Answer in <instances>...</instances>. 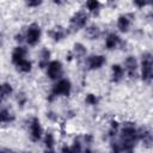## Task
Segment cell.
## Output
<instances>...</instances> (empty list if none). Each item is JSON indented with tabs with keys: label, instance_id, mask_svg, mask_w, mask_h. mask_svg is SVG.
Returning a JSON list of instances; mask_svg holds the SVG:
<instances>
[{
	"label": "cell",
	"instance_id": "ba28073f",
	"mask_svg": "<svg viewBox=\"0 0 153 153\" xmlns=\"http://www.w3.org/2000/svg\"><path fill=\"white\" fill-rule=\"evenodd\" d=\"M124 67H126V72L130 79H135L137 76V62L134 56H128L126 59Z\"/></svg>",
	"mask_w": 153,
	"mask_h": 153
},
{
	"label": "cell",
	"instance_id": "e575fe53",
	"mask_svg": "<svg viewBox=\"0 0 153 153\" xmlns=\"http://www.w3.org/2000/svg\"><path fill=\"white\" fill-rule=\"evenodd\" d=\"M44 153H55V152H54L53 149H47V151H45Z\"/></svg>",
	"mask_w": 153,
	"mask_h": 153
},
{
	"label": "cell",
	"instance_id": "836d02e7",
	"mask_svg": "<svg viewBox=\"0 0 153 153\" xmlns=\"http://www.w3.org/2000/svg\"><path fill=\"white\" fill-rule=\"evenodd\" d=\"M4 44V35L0 32V47Z\"/></svg>",
	"mask_w": 153,
	"mask_h": 153
},
{
	"label": "cell",
	"instance_id": "7c38bea8",
	"mask_svg": "<svg viewBox=\"0 0 153 153\" xmlns=\"http://www.w3.org/2000/svg\"><path fill=\"white\" fill-rule=\"evenodd\" d=\"M26 54H27L26 48H24V47H17V48H14V50L12 51L11 60H12V62H13L14 65H17V63H19L22 60L25 59Z\"/></svg>",
	"mask_w": 153,
	"mask_h": 153
},
{
	"label": "cell",
	"instance_id": "8fae6325",
	"mask_svg": "<svg viewBox=\"0 0 153 153\" xmlns=\"http://www.w3.org/2000/svg\"><path fill=\"white\" fill-rule=\"evenodd\" d=\"M120 44H122V41L116 33L111 32V33H109L106 36V38H105V48L108 50H112V49L117 48Z\"/></svg>",
	"mask_w": 153,
	"mask_h": 153
},
{
	"label": "cell",
	"instance_id": "d590c367",
	"mask_svg": "<svg viewBox=\"0 0 153 153\" xmlns=\"http://www.w3.org/2000/svg\"><path fill=\"white\" fill-rule=\"evenodd\" d=\"M85 153H92V152H91V149H88V148H87V149L85 151Z\"/></svg>",
	"mask_w": 153,
	"mask_h": 153
},
{
	"label": "cell",
	"instance_id": "f546056e",
	"mask_svg": "<svg viewBox=\"0 0 153 153\" xmlns=\"http://www.w3.org/2000/svg\"><path fill=\"white\" fill-rule=\"evenodd\" d=\"M61 153H72L71 147H69V146H63L62 149H61Z\"/></svg>",
	"mask_w": 153,
	"mask_h": 153
},
{
	"label": "cell",
	"instance_id": "5b68a950",
	"mask_svg": "<svg viewBox=\"0 0 153 153\" xmlns=\"http://www.w3.org/2000/svg\"><path fill=\"white\" fill-rule=\"evenodd\" d=\"M63 69H62V63L57 60L50 61L47 66V75L51 80H57L62 76Z\"/></svg>",
	"mask_w": 153,
	"mask_h": 153
},
{
	"label": "cell",
	"instance_id": "d4e9b609",
	"mask_svg": "<svg viewBox=\"0 0 153 153\" xmlns=\"http://www.w3.org/2000/svg\"><path fill=\"white\" fill-rule=\"evenodd\" d=\"M117 129H118V122L117 121H111L110 123V129H109V136L114 137L117 133Z\"/></svg>",
	"mask_w": 153,
	"mask_h": 153
},
{
	"label": "cell",
	"instance_id": "44dd1931",
	"mask_svg": "<svg viewBox=\"0 0 153 153\" xmlns=\"http://www.w3.org/2000/svg\"><path fill=\"white\" fill-rule=\"evenodd\" d=\"M86 7L91 13L98 14L99 13V8H100V4L98 1H96V0H90V1L86 2Z\"/></svg>",
	"mask_w": 153,
	"mask_h": 153
},
{
	"label": "cell",
	"instance_id": "f1b7e54d",
	"mask_svg": "<svg viewBox=\"0 0 153 153\" xmlns=\"http://www.w3.org/2000/svg\"><path fill=\"white\" fill-rule=\"evenodd\" d=\"M47 116H48V118H50L51 121H57V115H56L55 112H53V111H49V112L47 114Z\"/></svg>",
	"mask_w": 153,
	"mask_h": 153
},
{
	"label": "cell",
	"instance_id": "cb8c5ba5",
	"mask_svg": "<svg viewBox=\"0 0 153 153\" xmlns=\"http://www.w3.org/2000/svg\"><path fill=\"white\" fill-rule=\"evenodd\" d=\"M98 100H99L98 97L96 94H93V93H88L86 96V98H85V102L88 105H97L98 104Z\"/></svg>",
	"mask_w": 153,
	"mask_h": 153
},
{
	"label": "cell",
	"instance_id": "7a4b0ae2",
	"mask_svg": "<svg viewBox=\"0 0 153 153\" xmlns=\"http://www.w3.org/2000/svg\"><path fill=\"white\" fill-rule=\"evenodd\" d=\"M153 75V67H152V54L143 53L141 60V79L145 82H151Z\"/></svg>",
	"mask_w": 153,
	"mask_h": 153
},
{
	"label": "cell",
	"instance_id": "4316f807",
	"mask_svg": "<svg viewBox=\"0 0 153 153\" xmlns=\"http://www.w3.org/2000/svg\"><path fill=\"white\" fill-rule=\"evenodd\" d=\"M26 100H27V98H26V96H25L24 93L18 94V104H19L20 106H24V104L26 103Z\"/></svg>",
	"mask_w": 153,
	"mask_h": 153
},
{
	"label": "cell",
	"instance_id": "83f0119b",
	"mask_svg": "<svg viewBox=\"0 0 153 153\" xmlns=\"http://www.w3.org/2000/svg\"><path fill=\"white\" fill-rule=\"evenodd\" d=\"M42 4V1H38V0H36V1H27L26 2V5L29 6V7H37V6H39Z\"/></svg>",
	"mask_w": 153,
	"mask_h": 153
},
{
	"label": "cell",
	"instance_id": "9c48e42d",
	"mask_svg": "<svg viewBox=\"0 0 153 153\" xmlns=\"http://www.w3.org/2000/svg\"><path fill=\"white\" fill-rule=\"evenodd\" d=\"M105 62H106L105 56H103V55H91L87 59L86 65H87L88 69H99L100 67L104 66Z\"/></svg>",
	"mask_w": 153,
	"mask_h": 153
},
{
	"label": "cell",
	"instance_id": "6da1fadb",
	"mask_svg": "<svg viewBox=\"0 0 153 153\" xmlns=\"http://www.w3.org/2000/svg\"><path fill=\"white\" fill-rule=\"evenodd\" d=\"M137 140H139L137 129L133 123L127 122L123 126V129L121 131V139L118 141L121 153H133Z\"/></svg>",
	"mask_w": 153,
	"mask_h": 153
},
{
	"label": "cell",
	"instance_id": "52a82bcc",
	"mask_svg": "<svg viewBox=\"0 0 153 153\" xmlns=\"http://www.w3.org/2000/svg\"><path fill=\"white\" fill-rule=\"evenodd\" d=\"M42 127L39 123V120L37 117H32L30 120V139L33 142H37L42 137Z\"/></svg>",
	"mask_w": 153,
	"mask_h": 153
},
{
	"label": "cell",
	"instance_id": "484cf974",
	"mask_svg": "<svg viewBox=\"0 0 153 153\" xmlns=\"http://www.w3.org/2000/svg\"><path fill=\"white\" fill-rule=\"evenodd\" d=\"M71 151H72V153H80L81 152V143H80L79 139L74 140L73 145L71 146Z\"/></svg>",
	"mask_w": 153,
	"mask_h": 153
},
{
	"label": "cell",
	"instance_id": "4fadbf2b",
	"mask_svg": "<svg viewBox=\"0 0 153 153\" xmlns=\"http://www.w3.org/2000/svg\"><path fill=\"white\" fill-rule=\"evenodd\" d=\"M48 33H49V36H50L54 41H56V42L63 39V38L67 36V31H66V29H63L62 26H56V27L51 29Z\"/></svg>",
	"mask_w": 153,
	"mask_h": 153
},
{
	"label": "cell",
	"instance_id": "603a6c76",
	"mask_svg": "<svg viewBox=\"0 0 153 153\" xmlns=\"http://www.w3.org/2000/svg\"><path fill=\"white\" fill-rule=\"evenodd\" d=\"M54 135L51 133H47L45 134V137H44V143H45V147L47 149H53V146H54Z\"/></svg>",
	"mask_w": 153,
	"mask_h": 153
},
{
	"label": "cell",
	"instance_id": "277c9868",
	"mask_svg": "<svg viewBox=\"0 0 153 153\" xmlns=\"http://www.w3.org/2000/svg\"><path fill=\"white\" fill-rule=\"evenodd\" d=\"M87 19H88V16L84 11H79V12L74 13L71 17V20H69V27H71V30L72 31H78V30L82 29L86 25Z\"/></svg>",
	"mask_w": 153,
	"mask_h": 153
},
{
	"label": "cell",
	"instance_id": "5bb4252c",
	"mask_svg": "<svg viewBox=\"0 0 153 153\" xmlns=\"http://www.w3.org/2000/svg\"><path fill=\"white\" fill-rule=\"evenodd\" d=\"M111 80L114 82H118L123 79L124 76V69L120 65H112L111 66Z\"/></svg>",
	"mask_w": 153,
	"mask_h": 153
},
{
	"label": "cell",
	"instance_id": "ffe728a7",
	"mask_svg": "<svg viewBox=\"0 0 153 153\" xmlns=\"http://www.w3.org/2000/svg\"><path fill=\"white\" fill-rule=\"evenodd\" d=\"M16 67H17V71H19V72H22V73H29V72L31 71L32 63H31V61L24 59V60H22L19 63H17Z\"/></svg>",
	"mask_w": 153,
	"mask_h": 153
},
{
	"label": "cell",
	"instance_id": "30bf717a",
	"mask_svg": "<svg viewBox=\"0 0 153 153\" xmlns=\"http://www.w3.org/2000/svg\"><path fill=\"white\" fill-rule=\"evenodd\" d=\"M131 14H121L117 19V27L121 32H128L131 24Z\"/></svg>",
	"mask_w": 153,
	"mask_h": 153
},
{
	"label": "cell",
	"instance_id": "e0dca14e",
	"mask_svg": "<svg viewBox=\"0 0 153 153\" xmlns=\"http://www.w3.org/2000/svg\"><path fill=\"white\" fill-rule=\"evenodd\" d=\"M13 120H14V116L12 112H10L7 109H0V124L10 123Z\"/></svg>",
	"mask_w": 153,
	"mask_h": 153
},
{
	"label": "cell",
	"instance_id": "ac0fdd59",
	"mask_svg": "<svg viewBox=\"0 0 153 153\" xmlns=\"http://www.w3.org/2000/svg\"><path fill=\"white\" fill-rule=\"evenodd\" d=\"M86 35L90 39H97L100 36V29L97 25H91L86 27Z\"/></svg>",
	"mask_w": 153,
	"mask_h": 153
},
{
	"label": "cell",
	"instance_id": "d6a6232c",
	"mask_svg": "<svg viewBox=\"0 0 153 153\" xmlns=\"http://www.w3.org/2000/svg\"><path fill=\"white\" fill-rule=\"evenodd\" d=\"M134 4H135V5H136V6H139V7H143V6H145V5H146V4H145V2H137V1H135V2H134Z\"/></svg>",
	"mask_w": 153,
	"mask_h": 153
},
{
	"label": "cell",
	"instance_id": "4dcf8cb0",
	"mask_svg": "<svg viewBox=\"0 0 153 153\" xmlns=\"http://www.w3.org/2000/svg\"><path fill=\"white\" fill-rule=\"evenodd\" d=\"M23 38H24V36H23L22 33L16 35V41H17V42H22V41H23Z\"/></svg>",
	"mask_w": 153,
	"mask_h": 153
},
{
	"label": "cell",
	"instance_id": "3957f363",
	"mask_svg": "<svg viewBox=\"0 0 153 153\" xmlns=\"http://www.w3.org/2000/svg\"><path fill=\"white\" fill-rule=\"evenodd\" d=\"M71 90H72L71 81L68 79H60L53 86V90H51L49 100H53L54 97H57V96H66V97H68L71 94Z\"/></svg>",
	"mask_w": 153,
	"mask_h": 153
},
{
	"label": "cell",
	"instance_id": "1f68e13d",
	"mask_svg": "<svg viewBox=\"0 0 153 153\" xmlns=\"http://www.w3.org/2000/svg\"><path fill=\"white\" fill-rule=\"evenodd\" d=\"M85 141H86V143H91V142H92V136H91L90 134H87V135L85 136Z\"/></svg>",
	"mask_w": 153,
	"mask_h": 153
},
{
	"label": "cell",
	"instance_id": "9a60e30c",
	"mask_svg": "<svg viewBox=\"0 0 153 153\" xmlns=\"http://www.w3.org/2000/svg\"><path fill=\"white\" fill-rule=\"evenodd\" d=\"M137 133H139V140H142L143 145L146 147H151V145H152V134H151V131L147 128H141V129H137Z\"/></svg>",
	"mask_w": 153,
	"mask_h": 153
},
{
	"label": "cell",
	"instance_id": "2e32d148",
	"mask_svg": "<svg viewBox=\"0 0 153 153\" xmlns=\"http://www.w3.org/2000/svg\"><path fill=\"white\" fill-rule=\"evenodd\" d=\"M12 92H13V87L11 84L8 82L0 84V103L4 102L8 96H11Z\"/></svg>",
	"mask_w": 153,
	"mask_h": 153
},
{
	"label": "cell",
	"instance_id": "7402d4cb",
	"mask_svg": "<svg viewBox=\"0 0 153 153\" xmlns=\"http://www.w3.org/2000/svg\"><path fill=\"white\" fill-rule=\"evenodd\" d=\"M73 53H74L75 57H82L86 55V48L81 43H75L74 48H73Z\"/></svg>",
	"mask_w": 153,
	"mask_h": 153
},
{
	"label": "cell",
	"instance_id": "8992f818",
	"mask_svg": "<svg viewBox=\"0 0 153 153\" xmlns=\"http://www.w3.org/2000/svg\"><path fill=\"white\" fill-rule=\"evenodd\" d=\"M25 38H26V42L30 45H36L39 42V38H41V27H39V25L36 24V23L31 24L26 30Z\"/></svg>",
	"mask_w": 153,
	"mask_h": 153
},
{
	"label": "cell",
	"instance_id": "d6986e66",
	"mask_svg": "<svg viewBox=\"0 0 153 153\" xmlns=\"http://www.w3.org/2000/svg\"><path fill=\"white\" fill-rule=\"evenodd\" d=\"M49 59H50V51H49L47 48L42 49L41 55H39V67H41V68L47 67L48 63H49Z\"/></svg>",
	"mask_w": 153,
	"mask_h": 153
}]
</instances>
